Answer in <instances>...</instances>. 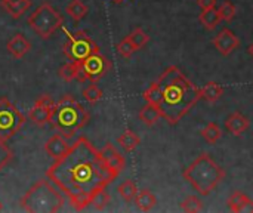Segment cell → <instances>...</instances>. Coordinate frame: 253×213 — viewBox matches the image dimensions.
<instances>
[{
  "label": "cell",
  "instance_id": "6da1fadb",
  "mask_svg": "<svg viewBox=\"0 0 253 213\" xmlns=\"http://www.w3.org/2000/svg\"><path fill=\"white\" fill-rule=\"evenodd\" d=\"M46 176L70 200L76 211H84L93 197L117 176L93 144L80 136L47 169Z\"/></svg>",
  "mask_w": 253,
  "mask_h": 213
},
{
  "label": "cell",
  "instance_id": "7a4b0ae2",
  "mask_svg": "<svg viewBox=\"0 0 253 213\" xmlns=\"http://www.w3.org/2000/svg\"><path fill=\"white\" fill-rule=\"evenodd\" d=\"M157 83L162 89V117L172 126H176L202 99L200 87L175 65L168 67Z\"/></svg>",
  "mask_w": 253,
  "mask_h": 213
},
{
  "label": "cell",
  "instance_id": "3957f363",
  "mask_svg": "<svg viewBox=\"0 0 253 213\" xmlns=\"http://www.w3.org/2000/svg\"><path fill=\"white\" fill-rule=\"evenodd\" d=\"M89 122V113L86 108L73 96L64 95L55 105L50 117V125L58 133L65 138H73L79 130H82Z\"/></svg>",
  "mask_w": 253,
  "mask_h": 213
},
{
  "label": "cell",
  "instance_id": "277c9868",
  "mask_svg": "<svg viewBox=\"0 0 253 213\" xmlns=\"http://www.w3.org/2000/svg\"><path fill=\"white\" fill-rule=\"evenodd\" d=\"M182 176L200 196L205 197L222 182L225 170L211 157V154L203 153L182 170Z\"/></svg>",
  "mask_w": 253,
  "mask_h": 213
},
{
  "label": "cell",
  "instance_id": "5b68a950",
  "mask_svg": "<svg viewBox=\"0 0 253 213\" xmlns=\"http://www.w3.org/2000/svg\"><path fill=\"white\" fill-rule=\"evenodd\" d=\"M21 208L30 213L59 212L64 208V197L49 178L40 179L21 199Z\"/></svg>",
  "mask_w": 253,
  "mask_h": 213
},
{
  "label": "cell",
  "instance_id": "8992f818",
  "mask_svg": "<svg viewBox=\"0 0 253 213\" xmlns=\"http://www.w3.org/2000/svg\"><path fill=\"white\" fill-rule=\"evenodd\" d=\"M62 15L49 3H42L28 16V25L31 27V30L44 40L49 39L56 30H59L62 27Z\"/></svg>",
  "mask_w": 253,
  "mask_h": 213
},
{
  "label": "cell",
  "instance_id": "52a82bcc",
  "mask_svg": "<svg viewBox=\"0 0 253 213\" xmlns=\"http://www.w3.org/2000/svg\"><path fill=\"white\" fill-rule=\"evenodd\" d=\"M25 123V116L7 98H0V139L9 141Z\"/></svg>",
  "mask_w": 253,
  "mask_h": 213
},
{
  "label": "cell",
  "instance_id": "ba28073f",
  "mask_svg": "<svg viewBox=\"0 0 253 213\" xmlns=\"http://www.w3.org/2000/svg\"><path fill=\"white\" fill-rule=\"evenodd\" d=\"M65 56L70 61L80 62L86 59L87 56L99 52V46L84 33V31H77L68 37V40L62 46Z\"/></svg>",
  "mask_w": 253,
  "mask_h": 213
},
{
  "label": "cell",
  "instance_id": "9c48e42d",
  "mask_svg": "<svg viewBox=\"0 0 253 213\" xmlns=\"http://www.w3.org/2000/svg\"><path fill=\"white\" fill-rule=\"evenodd\" d=\"M82 74L84 76L86 80L96 83L99 82L111 68V62L107 56H104L101 52H96L90 56H87L86 59L79 62Z\"/></svg>",
  "mask_w": 253,
  "mask_h": 213
},
{
  "label": "cell",
  "instance_id": "30bf717a",
  "mask_svg": "<svg viewBox=\"0 0 253 213\" xmlns=\"http://www.w3.org/2000/svg\"><path fill=\"white\" fill-rule=\"evenodd\" d=\"M53 105H55V102H53V99H52L49 95L40 96V98L34 102L33 108L30 110V113H28V120H30L33 125H36V126H39V128H43L46 123L50 122L52 111H53Z\"/></svg>",
  "mask_w": 253,
  "mask_h": 213
},
{
  "label": "cell",
  "instance_id": "8fae6325",
  "mask_svg": "<svg viewBox=\"0 0 253 213\" xmlns=\"http://www.w3.org/2000/svg\"><path fill=\"white\" fill-rule=\"evenodd\" d=\"M212 43L218 49V52L224 56H228L240 46L239 37L230 28H222L219 31V34L212 40Z\"/></svg>",
  "mask_w": 253,
  "mask_h": 213
},
{
  "label": "cell",
  "instance_id": "7c38bea8",
  "mask_svg": "<svg viewBox=\"0 0 253 213\" xmlns=\"http://www.w3.org/2000/svg\"><path fill=\"white\" fill-rule=\"evenodd\" d=\"M68 138H65L62 133H55L53 136H50L46 144H44V151L49 157H52L53 160L59 159L68 148L70 144L67 142Z\"/></svg>",
  "mask_w": 253,
  "mask_h": 213
},
{
  "label": "cell",
  "instance_id": "4fadbf2b",
  "mask_svg": "<svg viewBox=\"0 0 253 213\" xmlns=\"http://www.w3.org/2000/svg\"><path fill=\"white\" fill-rule=\"evenodd\" d=\"M101 151V154H102V157H104V160L108 163V166L116 172V173H122V170L125 169V166H126V160H125V157L114 148V145L113 144H105V147L102 148V150H99Z\"/></svg>",
  "mask_w": 253,
  "mask_h": 213
},
{
  "label": "cell",
  "instance_id": "5bb4252c",
  "mask_svg": "<svg viewBox=\"0 0 253 213\" xmlns=\"http://www.w3.org/2000/svg\"><path fill=\"white\" fill-rule=\"evenodd\" d=\"M249 126H251L249 119L245 114L239 113V111L230 114L227 117V120H225V129H227V132H230L234 136H240L242 133H245L249 129Z\"/></svg>",
  "mask_w": 253,
  "mask_h": 213
},
{
  "label": "cell",
  "instance_id": "9a60e30c",
  "mask_svg": "<svg viewBox=\"0 0 253 213\" xmlns=\"http://www.w3.org/2000/svg\"><path fill=\"white\" fill-rule=\"evenodd\" d=\"M7 47V52L16 58V59H21L22 56H25L30 49H31V43L22 36V34H15L13 37H10V40L7 42L6 44Z\"/></svg>",
  "mask_w": 253,
  "mask_h": 213
},
{
  "label": "cell",
  "instance_id": "2e32d148",
  "mask_svg": "<svg viewBox=\"0 0 253 213\" xmlns=\"http://www.w3.org/2000/svg\"><path fill=\"white\" fill-rule=\"evenodd\" d=\"M0 4L10 18L19 19L31 7V0H0Z\"/></svg>",
  "mask_w": 253,
  "mask_h": 213
},
{
  "label": "cell",
  "instance_id": "e0dca14e",
  "mask_svg": "<svg viewBox=\"0 0 253 213\" xmlns=\"http://www.w3.org/2000/svg\"><path fill=\"white\" fill-rule=\"evenodd\" d=\"M228 208L234 213H253V200L249 199L246 194H243L242 191H234L228 199Z\"/></svg>",
  "mask_w": 253,
  "mask_h": 213
},
{
  "label": "cell",
  "instance_id": "ac0fdd59",
  "mask_svg": "<svg viewBox=\"0 0 253 213\" xmlns=\"http://www.w3.org/2000/svg\"><path fill=\"white\" fill-rule=\"evenodd\" d=\"M58 74L65 82H73V80H77L80 83L86 82L84 76L82 74L80 65L76 61H70V62H65L64 65H61V68L58 70Z\"/></svg>",
  "mask_w": 253,
  "mask_h": 213
},
{
  "label": "cell",
  "instance_id": "d6986e66",
  "mask_svg": "<svg viewBox=\"0 0 253 213\" xmlns=\"http://www.w3.org/2000/svg\"><path fill=\"white\" fill-rule=\"evenodd\" d=\"M138 117H139V120H141L145 126L151 128V126H154V125L159 122V119L162 117V110H160V107L147 102L145 107L141 108Z\"/></svg>",
  "mask_w": 253,
  "mask_h": 213
},
{
  "label": "cell",
  "instance_id": "ffe728a7",
  "mask_svg": "<svg viewBox=\"0 0 253 213\" xmlns=\"http://www.w3.org/2000/svg\"><path fill=\"white\" fill-rule=\"evenodd\" d=\"M200 95L202 99H205L209 104H213L218 99H221V96L224 95V87L216 82H208L200 87Z\"/></svg>",
  "mask_w": 253,
  "mask_h": 213
},
{
  "label": "cell",
  "instance_id": "44dd1931",
  "mask_svg": "<svg viewBox=\"0 0 253 213\" xmlns=\"http://www.w3.org/2000/svg\"><path fill=\"white\" fill-rule=\"evenodd\" d=\"M199 21L206 30L212 31L219 25V22L222 19H221L219 10L216 7H211V9H203L202 10V13L199 15Z\"/></svg>",
  "mask_w": 253,
  "mask_h": 213
},
{
  "label": "cell",
  "instance_id": "7402d4cb",
  "mask_svg": "<svg viewBox=\"0 0 253 213\" xmlns=\"http://www.w3.org/2000/svg\"><path fill=\"white\" fill-rule=\"evenodd\" d=\"M135 203H136V206H138V209L141 212H150V211L154 209V206L157 203V199L150 190H141V191H138Z\"/></svg>",
  "mask_w": 253,
  "mask_h": 213
},
{
  "label": "cell",
  "instance_id": "603a6c76",
  "mask_svg": "<svg viewBox=\"0 0 253 213\" xmlns=\"http://www.w3.org/2000/svg\"><path fill=\"white\" fill-rule=\"evenodd\" d=\"M117 144L127 153L133 151L139 144H141V138L130 129L125 130L119 138H117Z\"/></svg>",
  "mask_w": 253,
  "mask_h": 213
},
{
  "label": "cell",
  "instance_id": "cb8c5ba5",
  "mask_svg": "<svg viewBox=\"0 0 253 213\" xmlns=\"http://www.w3.org/2000/svg\"><path fill=\"white\" fill-rule=\"evenodd\" d=\"M120 197L126 202V203H132L135 202L136 196H138V188H136V184L130 179H126L125 182H122L117 188Z\"/></svg>",
  "mask_w": 253,
  "mask_h": 213
},
{
  "label": "cell",
  "instance_id": "d4e9b609",
  "mask_svg": "<svg viewBox=\"0 0 253 213\" xmlns=\"http://www.w3.org/2000/svg\"><path fill=\"white\" fill-rule=\"evenodd\" d=\"M67 13L76 21V22H79V21H82L86 15H87V6L82 1V0H71L70 3H68V6H67Z\"/></svg>",
  "mask_w": 253,
  "mask_h": 213
},
{
  "label": "cell",
  "instance_id": "484cf974",
  "mask_svg": "<svg viewBox=\"0 0 253 213\" xmlns=\"http://www.w3.org/2000/svg\"><path fill=\"white\" fill-rule=\"evenodd\" d=\"M202 136H203V139L206 141V142H209V144H216L221 138H222V130H221V128L216 125V123H209V125H206V128L202 130Z\"/></svg>",
  "mask_w": 253,
  "mask_h": 213
},
{
  "label": "cell",
  "instance_id": "4316f807",
  "mask_svg": "<svg viewBox=\"0 0 253 213\" xmlns=\"http://www.w3.org/2000/svg\"><path fill=\"white\" fill-rule=\"evenodd\" d=\"M142 98H144L145 102L154 104V105L160 107V105H162V89H160L159 83H157V82L151 83V86L144 92Z\"/></svg>",
  "mask_w": 253,
  "mask_h": 213
},
{
  "label": "cell",
  "instance_id": "83f0119b",
  "mask_svg": "<svg viewBox=\"0 0 253 213\" xmlns=\"http://www.w3.org/2000/svg\"><path fill=\"white\" fill-rule=\"evenodd\" d=\"M129 40L132 42V44H133V47H135V50H139V49H142L148 42H150V36L142 30V28H135L129 36Z\"/></svg>",
  "mask_w": 253,
  "mask_h": 213
},
{
  "label": "cell",
  "instance_id": "f1b7e54d",
  "mask_svg": "<svg viewBox=\"0 0 253 213\" xmlns=\"http://www.w3.org/2000/svg\"><path fill=\"white\" fill-rule=\"evenodd\" d=\"M181 209L184 212L188 213H197L202 212L205 209V205H203V200L199 199L197 196H188L182 203H181Z\"/></svg>",
  "mask_w": 253,
  "mask_h": 213
},
{
  "label": "cell",
  "instance_id": "f546056e",
  "mask_svg": "<svg viewBox=\"0 0 253 213\" xmlns=\"http://www.w3.org/2000/svg\"><path fill=\"white\" fill-rule=\"evenodd\" d=\"M102 96H104V92H102L95 83L89 85V86L83 90V98H84L89 104H96L98 101L102 99Z\"/></svg>",
  "mask_w": 253,
  "mask_h": 213
},
{
  "label": "cell",
  "instance_id": "4dcf8cb0",
  "mask_svg": "<svg viewBox=\"0 0 253 213\" xmlns=\"http://www.w3.org/2000/svg\"><path fill=\"white\" fill-rule=\"evenodd\" d=\"M218 10H219L221 19H224V21H227V22L233 21L234 16H236V6H234L230 0L222 1V4L219 6Z\"/></svg>",
  "mask_w": 253,
  "mask_h": 213
},
{
  "label": "cell",
  "instance_id": "1f68e13d",
  "mask_svg": "<svg viewBox=\"0 0 253 213\" xmlns=\"http://www.w3.org/2000/svg\"><path fill=\"white\" fill-rule=\"evenodd\" d=\"M13 159V151L6 145V141L0 139V172L10 163Z\"/></svg>",
  "mask_w": 253,
  "mask_h": 213
},
{
  "label": "cell",
  "instance_id": "d6a6232c",
  "mask_svg": "<svg viewBox=\"0 0 253 213\" xmlns=\"http://www.w3.org/2000/svg\"><path fill=\"white\" fill-rule=\"evenodd\" d=\"M117 52H119L120 56H123V58H126V59L130 58V56L133 55L135 47H133L132 42L129 40V37H125V39L117 44Z\"/></svg>",
  "mask_w": 253,
  "mask_h": 213
},
{
  "label": "cell",
  "instance_id": "836d02e7",
  "mask_svg": "<svg viewBox=\"0 0 253 213\" xmlns=\"http://www.w3.org/2000/svg\"><path fill=\"white\" fill-rule=\"evenodd\" d=\"M108 203H110V194L105 190H101L92 200V205L96 211H104Z\"/></svg>",
  "mask_w": 253,
  "mask_h": 213
},
{
  "label": "cell",
  "instance_id": "e575fe53",
  "mask_svg": "<svg viewBox=\"0 0 253 213\" xmlns=\"http://www.w3.org/2000/svg\"><path fill=\"white\" fill-rule=\"evenodd\" d=\"M197 3L202 9H211V7H215L216 0H197Z\"/></svg>",
  "mask_w": 253,
  "mask_h": 213
},
{
  "label": "cell",
  "instance_id": "d590c367",
  "mask_svg": "<svg viewBox=\"0 0 253 213\" xmlns=\"http://www.w3.org/2000/svg\"><path fill=\"white\" fill-rule=\"evenodd\" d=\"M248 52H249V55H251V56L253 58V43H251V44H249V47H248Z\"/></svg>",
  "mask_w": 253,
  "mask_h": 213
},
{
  "label": "cell",
  "instance_id": "8d00e7d4",
  "mask_svg": "<svg viewBox=\"0 0 253 213\" xmlns=\"http://www.w3.org/2000/svg\"><path fill=\"white\" fill-rule=\"evenodd\" d=\"M111 1H114V3H122L123 0H111Z\"/></svg>",
  "mask_w": 253,
  "mask_h": 213
},
{
  "label": "cell",
  "instance_id": "74e56055",
  "mask_svg": "<svg viewBox=\"0 0 253 213\" xmlns=\"http://www.w3.org/2000/svg\"><path fill=\"white\" fill-rule=\"evenodd\" d=\"M1 209H3V206H1V203H0V211H1Z\"/></svg>",
  "mask_w": 253,
  "mask_h": 213
}]
</instances>
